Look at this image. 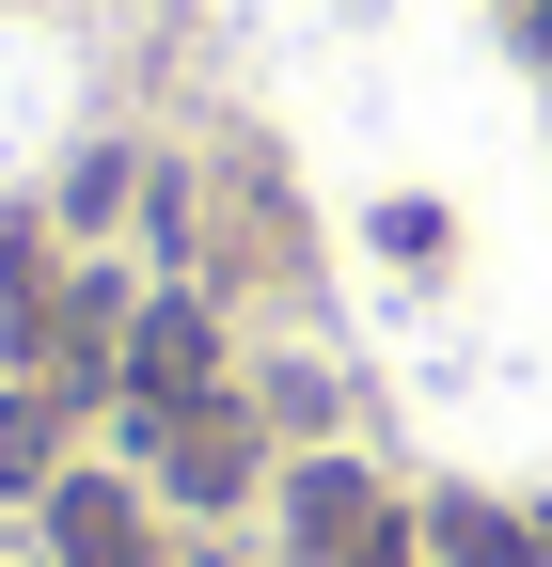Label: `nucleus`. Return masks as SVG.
<instances>
[{"instance_id": "obj_1", "label": "nucleus", "mask_w": 552, "mask_h": 567, "mask_svg": "<svg viewBox=\"0 0 552 567\" xmlns=\"http://www.w3.org/2000/svg\"><path fill=\"white\" fill-rule=\"evenodd\" d=\"M126 394H143V410H205V394H222V316H205V300H143Z\"/></svg>"}, {"instance_id": "obj_2", "label": "nucleus", "mask_w": 552, "mask_h": 567, "mask_svg": "<svg viewBox=\"0 0 552 567\" xmlns=\"http://www.w3.org/2000/svg\"><path fill=\"white\" fill-rule=\"evenodd\" d=\"M143 442H159V473L190 488V505H237V488H253V425L222 394H205V410H143Z\"/></svg>"}, {"instance_id": "obj_3", "label": "nucleus", "mask_w": 552, "mask_h": 567, "mask_svg": "<svg viewBox=\"0 0 552 567\" xmlns=\"http://www.w3.org/2000/svg\"><path fill=\"white\" fill-rule=\"evenodd\" d=\"M48 536H63V567H143V505H126V488H48Z\"/></svg>"}, {"instance_id": "obj_4", "label": "nucleus", "mask_w": 552, "mask_h": 567, "mask_svg": "<svg viewBox=\"0 0 552 567\" xmlns=\"http://www.w3.org/2000/svg\"><path fill=\"white\" fill-rule=\"evenodd\" d=\"M552 536L536 520H505V505H442V567H536Z\"/></svg>"}, {"instance_id": "obj_5", "label": "nucleus", "mask_w": 552, "mask_h": 567, "mask_svg": "<svg viewBox=\"0 0 552 567\" xmlns=\"http://www.w3.org/2000/svg\"><path fill=\"white\" fill-rule=\"evenodd\" d=\"M48 457H63V410L48 394H0V488H63Z\"/></svg>"}, {"instance_id": "obj_6", "label": "nucleus", "mask_w": 552, "mask_h": 567, "mask_svg": "<svg viewBox=\"0 0 552 567\" xmlns=\"http://www.w3.org/2000/svg\"><path fill=\"white\" fill-rule=\"evenodd\" d=\"M316 567H410V536H395V520H379V505H364V520H348V536H331V551H316Z\"/></svg>"}, {"instance_id": "obj_7", "label": "nucleus", "mask_w": 552, "mask_h": 567, "mask_svg": "<svg viewBox=\"0 0 552 567\" xmlns=\"http://www.w3.org/2000/svg\"><path fill=\"white\" fill-rule=\"evenodd\" d=\"M521 48H536V63H552V0H521Z\"/></svg>"}, {"instance_id": "obj_8", "label": "nucleus", "mask_w": 552, "mask_h": 567, "mask_svg": "<svg viewBox=\"0 0 552 567\" xmlns=\"http://www.w3.org/2000/svg\"><path fill=\"white\" fill-rule=\"evenodd\" d=\"M205 567H222V551H205Z\"/></svg>"}]
</instances>
